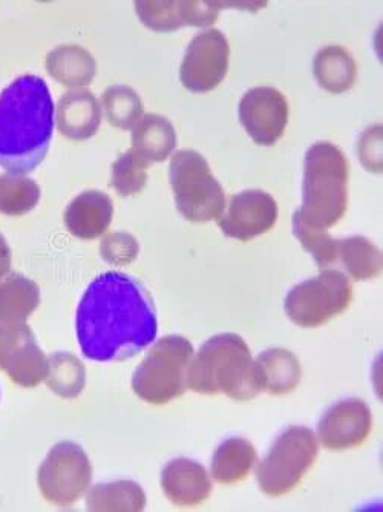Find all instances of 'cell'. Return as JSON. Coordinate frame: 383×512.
<instances>
[{
    "mask_svg": "<svg viewBox=\"0 0 383 512\" xmlns=\"http://www.w3.org/2000/svg\"><path fill=\"white\" fill-rule=\"evenodd\" d=\"M76 330L83 355L91 361H128L157 338L154 299L134 276L102 273L83 293Z\"/></svg>",
    "mask_w": 383,
    "mask_h": 512,
    "instance_id": "obj_1",
    "label": "cell"
},
{
    "mask_svg": "<svg viewBox=\"0 0 383 512\" xmlns=\"http://www.w3.org/2000/svg\"><path fill=\"white\" fill-rule=\"evenodd\" d=\"M56 108L42 77L27 74L0 94V166L8 174L33 172L48 154Z\"/></svg>",
    "mask_w": 383,
    "mask_h": 512,
    "instance_id": "obj_2",
    "label": "cell"
},
{
    "mask_svg": "<svg viewBox=\"0 0 383 512\" xmlns=\"http://www.w3.org/2000/svg\"><path fill=\"white\" fill-rule=\"evenodd\" d=\"M187 387L201 394H226L252 401L261 393L249 345L235 333L213 336L201 345L189 365Z\"/></svg>",
    "mask_w": 383,
    "mask_h": 512,
    "instance_id": "obj_3",
    "label": "cell"
},
{
    "mask_svg": "<svg viewBox=\"0 0 383 512\" xmlns=\"http://www.w3.org/2000/svg\"><path fill=\"white\" fill-rule=\"evenodd\" d=\"M350 165L344 152L330 142H319L305 154L302 220L318 229L336 226L348 206Z\"/></svg>",
    "mask_w": 383,
    "mask_h": 512,
    "instance_id": "obj_4",
    "label": "cell"
},
{
    "mask_svg": "<svg viewBox=\"0 0 383 512\" xmlns=\"http://www.w3.org/2000/svg\"><path fill=\"white\" fill-rule=\"evenodd\" d=\"M194 345L183 336L169 335L155 342L138 365L132 390L148 404L163 405L180 398L187 388V371Z\"/></svg>",
    "mask_w": 383,
    "mask_h": 512,
    "instance_id": "obj_5",
    "label": "cell"
},
{
    "mask_svg": "<svg viewBox=\"0 0 383 512\" xmlns=\"http://www.w3.org/2000/svg\"><path fill=\"white\" fill-rule=\"evenodd\" d=\"M169 180L178 212L190 223L218 220L226 209V194L209 163L197 151H178L169 166Z\"/></svg>",
    "mask_w": 383,
    "mask_h": 512,
    "instance_id": "obj_6",
    "label": "cell"
},
{
    "mask_svg": "<svg viewBox=\"0 0 383 512\" xmlns=\"http://www.w3.org/2000/svg\"><path fill=\"white\" fill-rule=\"evenodd\" d=\"M318 454V439L310 428H287L258 465L259 488L272 497L290 493L315 465Z\"/></svg>",
    "mask_w": 383,
    "mask_h": 512,
    "instance_id": "obj_7",
    "label": "cell"
},
{
    "mask_svg": "<svg viewBox=\"0 0 383 512\" xmlns=\"http://www.w3.org/2000/svg\"><path fill=\"white\" fill-rule=\"evenodd\" d=\"M353 299V287L339 270H324L321 275L298 284L285 296V315L304 329H315L344 313Z\"/></svg>",
    "mask_w": 383,
    "mask_h": 512,
    "instance_id": "obj_8",
    "label": "cell"
},
{
    "mask_svg": "<svg viewBox=\"0 0 383 512\" xmlns=\"http://www.w3.org/2000/svg\"><path fill=\"white\" fill-rule=\"evenodd\" d=\"M92 465L88 454L74 442H60L43 460L37 474L43 497L56 505L77 502L89 490Z\"/></svg>",
    "mask_w": 383,
    "mask_h": 512,
    "instance_id": "obj_9",
    "label": "cell"
},
{
    "mask_svg": "<svg viewBox=\"0 0 383 512\" xmlns=\"http://www.w3.org/2000/svg\"><path fill=\"white\" fill-rule=\"evenodd\" d=\"M230 46L218 30L198 34L187 46L180 68L184 88L192 92H209L217 88L229 71Z\"/></svg>",
    "mask_w": 383,
    "mask_h": 512,
    "instance_id": "obj_10",
    "label": "cell"
},
{
    "mask_svg": "<svg viewBox=\"0 0 383 512\" xmlns=\"http://www.w3.org/2000/svg\"><path fill=\"white\" fill-rule=\"evenodd\" d=\"M0 370L23 388L45 381L48 358L27 322L0 324Z\"/></svg>",
    "mask_w": 383,
    "mask_h": 512,
    "instance_id": "obj_11",
    "label": "cell"
},
{
    "mask_svg": "<svg viewBox=\"0 0 383 512\" xmlns=\"http://www.w3.org/2000/svg\"><path fill=\"white\" fill-rule=\"evenodd\" d=\"M239 122L256 145L273 146L289 123V103L272 86L249 89L239 102Z\"/></svg>",
    "mask_w": 383,
    "mask_h": 512,
    "instance_id": "obj_12",
    "label": "cell"
},
{
    "mask_svg": "<svg viewBox=\"0 0 383 512\" xmlns=\"http://www.w3.org/2000/svg\"><path fill=\"white\" fill-rule=\"evenodd\" d=\"M276 220L278 204L275 198L259 189H249L233 195L229 206L217 221L224 235L247 243L269 232Z\"/></svg>",
    "mask_w": 383,
    "mask_h": 512,
    "instance_id": "obj_13",
    "label": "cell"
},
{
    "mask_svg": "<svg viewBox=\"0 0 383 512\" xmlns=\"http://www.w3.org/2000/svg\"><path fill=\"white\" fill-rule=\"evenodd\" d=\"M373 414L367 402L347 398L331 405L318 424L321 444L327 450L344 451L359 447L370 436Z\"/></svg>",
    "mask_w": 383,
    "mask_h": 512,
    "instance_id": "obj_14",
    "label": "cell"
},
{
    "mask_svg": "<svg viewBox=\"0 0 383 512\" xmlns=\"http://www.w3.org/2000/svg\"><path fill=\"white\" fill-rule=\"evenodd\" d=\"M224 5L218 2H137L135 10L146 27L167 33L183 25L206 27L217 20Z\"/></svg>",
    "mask_w": 383,
    "mask_h": 512,
    "instance_id": "obj_15",
    "label": "cell"
},
{
    "mask_svg": "<svg viewBox=\"0 0 383 512\" xmlns=\"http://www.w3.org/2000/svg\"><path fill=\"white\" fill-rule=\"evenodd\" d=\"M161 486L167 499L180 506L200 505L212 493L206 468L187 457L167 463L161 473Z\"/></svg>",
    "mask_w": 383,
    "mask_h": 512,
    "instance_id": "obj_16",
    "label": "cell"
},
{
    "mask_svg": "<svg viewBox=\"0 0 383 512\" xmlns=\"http://www.w3.org/2000/svg\"><path fill=\"white\" fill-rule=\"evenodd\" d=\"M114 217V204L108 195L86 191L74 198L65 211L69 232L80 240H95L105 234Z\"/></svg>",
    "mask_w": 383,
    "mask_h": 512,
    "instance_id": "obj_17",
    "label": "cell"
},
{
    "mask_svg": "<svg viewBox=\"0 0 383 512\" xmlns=\"http://www.w3.org/2000/svg\"><path fill=\"white\" fill-rule=\"evenodd\" d=\"M102 108L88 89L66 92L57 106V126L71 140H86L100 128Z\"/></svg>",
    "mask_w": 383,
    "mask_h": 512,
    "instance_id": "obj_18",
    "label": "cell"
},
{
    "mask_svg": "<svg viewBox=\"0 0 383 512\" xmlns=\"http://www.w3.org/2000/svg\"><path fill=\"white\" fill-rule=\"evenodd\" d=\"M256 378L261 391L270 394H289L301 381V364L285 348H270L256 358Z\"/></svg>",
    "mask_w": 383,
    "mask_h": 512,
    "instance_id": "obj_19",
    "label": "cell"
},
{
    "mask_svg": "<svg viewBox=\"0 0 383 512\" xmlns=\"http://www.w3.org/2000/svg\"><path fill=\"white\" fill-rule=\"evenodd\" d=\"M132 149L151 161H164L177 146V132L166 117L143 115L132 128Z\"/></svg>",
    "mask_w": 383,
    "mask_h": 512,
    "instance_id": "obj_20",
    "label": "cell"
},
{
    "mask_svg": "<svg viewBox=\"0 0 383 512\" xmlns=\"http://www.w3.org/2000/svg\"><path fill=\"white\" fill-rule=\"evenodd\" d=\"M39 304V286L27 276L11 273L0 279V324L27 321Z\"/></svg>",
    "mask_w": 383,
    "mask_h": 512,
    "instance_id": "obj_21",
    "label": "cell"
},
{
    "mask_svg": "<svg viewBox=\"0 0 383 512\" xmlns=\"http://www.w3.org/2000/svg\"><path fill=\"white\" fill-rule=\"evenodd\" d=\"M256 450L244 437H230L213 454L212 476L223 485L247 479L256 465Z\"/></svg>",
    "mask_w": 383,
    "mask_h": 512,
    "instance_id": "obj_22",
    "label": "cell"
},
{
    "mask_svg": "<svg viewBox=\"0 0 383 512\" xmlns=\"http://www.w3.org/2000/svg\"><path fill=\"white\" fill-rule=\"evenodd\" d=\"M46 69L62 85L79 88L94 79L95 60L82 46H57L46 57Z\"/></svg>",
    "mask_w": 383,
    "mask_h": 512,
    "instance_id": "obj_23",
    "label": "cell"
},
{
    "mask_svg": "<svg viewBox=\"0 0 383 512\" xmlns=\"http://www.w3.org/2000/svg\"><path fill=\"white\" fill-rule=\"evenodd\" d=\"M145 505V491L131 480L100 483L86 497L89 511H141Z\"/></svg>",
    "mask_w": 383,
    "mask_h": 512,
    "instance_id": "obj_24",
    "label": "cell"
},
{
    "mask_svg": "<svg viewBox=\"0 0 383 512\" xmlns=\"http://www.w3.org/2000/svg\"><path fill=\"white\" fill-rule=\"evenodd\" d=\"M315 77L327 91H348L356 80L353 57L341 46H327L316 54Z\"/></svg>",
    "mask_w": 383,
    "mask_h": 512,
    "instance_id": "obj_25",
    "label": "cell"
},
{
    "mask_svg": "<svg viewBox=\"0 0 383 512\" xmlns=\"http://www.w3.org/2000/svg\"><path fill=\"white\" fill-rule=\"evenodd\" d=\"M338 260L356 281L373 279L382 273V252L365 237L339 241Z\"/></svg>",
    "mask_w": 383,
    "mask_h": 512,
    "instance_id": "obj_26",
    "label": "cell"
},
{
    "mask_svg": "<svg viewBox=\"0 0 383 512\" xmlns=\"http://www.w3.org/2000/svg\"><path fill=\"white\" fill-rule=\"evenodd\" d=\"M45 381L60 398H77L85 388V365L71 353H54L48 359Z\"/></svg>",
    "mask_w": 383,
    "mask_h": 512,
    "instance_id": "obj_27",
    "label": "cell"
},
{
    "mask_svg": "<svg viewBox=\"0 0 383 512\" xmlns=\"http://www.w3.org/2000/svg\"><path fill=\"white\" fill-rule=\"evenodd\" d=\"M40 201L36 181L25 175H0V214L20 217L33 211Z\"/></svg>",
    "mask_w": 383,
    "mask_h": 512,
    "instance_id": "obj_28",
    "label": "cell"
},
{
    "mask_svg": "<svg viewBox=\"0 0 383 512\" xmlns=\"http://www.w3.org/2000/svg\"><path fill=\"white\" fill-rule=\"evenodd\" d=\"M103 111L109 123L118 129H132L143 115V102L134 89L115 85L102 96Z\"/></svg>",
    "mask_w": 383,
    "mask_h": 512,
    "instance_id": "obj_29",
    "label": "cell"
},
{
    "mask_svg": "<svg viewBox=\"0 0 383 512\" xmlns=\"http://www.w3.org/2000/svg\"><path fill=\"white\" fill-rule=\"evenodd\" d=\"M293 235L301 241L321 269L327 270L338 261L339 241L331 238L327 230L310 226L302 220L298 211L293 215Z\"/></svg>",
    "mask_w": 383,
    "mask_h": 512,
    "instance_id": "obj_30",
    "label": "cell"
},
{
    "mask_svg": "<svg viewBox=\"0 0 383 512\" xmlns=\"http://www.w3.org/2000/svg\"><path fill=\"white\" fill-rule=\"evenodd\" d=\"M149 166L151 161L141 157L134 149H129L112 165V188L122 197L138 194L148 181Z\"/></svg>",
    "mask_w": 383,
    "mask_h": 512,
    "instance_id": "obj_31",
    "label": "cell"
},
{
    "mask_svg": "<svg viewBox=\"0 0 383 512\" xmlns=\"http://www.w3.org/2000/svg\"><path fill=\"white\" fill-rule=\"evenodd\" d=\"M103 260L111 266H126L131 264L138 255V243L132 235L126 232H115L108 235L100 246Z\"/></svg>",
    "mask_w": 383,
    "mask_h": 512,
    "instance_id": "obj_32",
    "label": "cell"
},
{
    "mask_svg": "<svg viewBox=\"0 0 383 512\" xmlns=\"http://www.w3.org/2000/svg\"><path fill=\"white\" fill-rule=\"evenodd\" d=\"M11 269V249L8 246L4 235L0 234V279L10 273Z\"/></svg>",
    "mask_w": 383,
    "mask_h": 512,
    "instance_id": "obj_33",
    "label": "cell"
}]
</instances>
